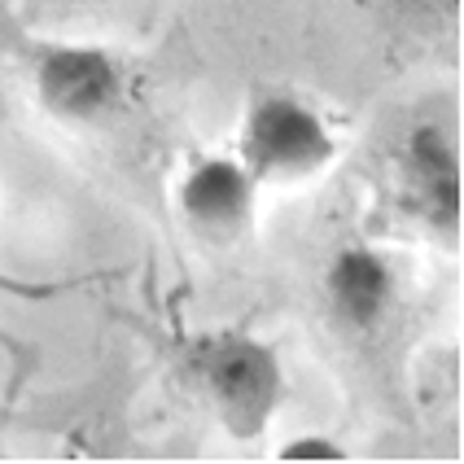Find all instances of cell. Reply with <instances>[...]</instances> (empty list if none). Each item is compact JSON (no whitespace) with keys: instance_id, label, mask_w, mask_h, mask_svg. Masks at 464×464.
<instances>
[{"instance_id":"obj_1","label":"cell","mask_w":464,"mask_h":464,"mask_svg":"<svg viewBox=\"0 0 464 464\" xmlns=\"http://www.w3.org/2000/svg\"><path fill=\"white\" fill-rule=\"evenodd\" d=\"M188 399L237 442H258L285 403L281 351L246 329L188 334L171 355Z\"/></svg>"},{"instance_id":"obj_2","label":"cell","mask_w":464,"mask_h":464,"mask_svg":"<svg viewBox=\"0 0 464 464\" xmlns=\"http://www.w3.org/2000/svg\"><path fill=\"white\" fill-rule=\"evenodd\" d=\"M386 207L394 210L399 228L434 250L456 255L464 228V171L460 136L439 114H416L408 128L386 145L382 162Z\"/></svg>"},{"instance_id":"obj_3","label":"cell","mask_w":464,"mask_h":464,"mask_svg":"<svg viewBox=\"0 0 464 464\" xmlns=\"http://www.w3.org/2000/svg\"><path fill=\"white\" fill-rule=\"evenodd\" d=\"M232 154L267 193L320 180L342 154V140L324 119V110L298 88L255 83L237 119Z\"/></svg>"},{"instance_id":"obj_4","label":"cell","mask_w":464,"mask_h":464,"mask_svg":"<svg viewBox=\"0 0 464 464\" xmlns=\"http://www.w3.org/2000/svg\"><path fill=\"white\" fill-rule=\"evenodd\" d=\"M14 57L35 110L57 128L97 131L123 114L131 97V66L123 53L88 40L18 35Z\"/></svg>"},{"instance_id":"obj_5","label":"cell","mask_w":464,"mask_h":464,"mask_svg":"<svg viewBox=\"0 0 464 464\" xmlns=\"http://www.w3.org/2000/svg\"><path fill=\"white\" fill-rule=\"evenodd\" d=\"M320 298H324V315L337 329V337L372 346L377 337H386V329L403 307L399 263L368 237H351V241L334 246V255L324 263Z\"/></svg>"},{"instance_id":"obj_6","label":"cell","mask_w":464,"mask_h":464,"mask_svg":"<svg viewBox=\"0 0 464 464\" xmlns=\"http://www.w3.org/2000/svg\"><path fill=\"white\" fill-rule=\"evenodd\" d=\"M263 188L237 154H198L171 184V207L184 232L207 250H237L255 237Z\"/></svg>"},{"instance_id":"obj_7","label":"cell","mask_w":464,"mask_h":464,"mask_svg":"<svg viewBox=\"0 0 464 464\" xmlns=\"http://www.w3.org/2000/svg\"><path fill=\"white\" fill-rule=\"evenodd\" d=\"M368 9L386 23L390 35H412V49H442L460 26V0H368Z\"/></svg>"},{"instance_id":"obj_8","label":"cell","mask_w":464,"mask_h":464,"mask_svg":"<svg viewBox=\"0 0 464 464\" xmlns=\"http://www.w3.org/2000/svg\"><path fill=\"white\" fill-rule=\"evenodd\" d=\"M276 460H346V451L324 434H298V439L281 442Z\"/></svg>"},{"instance_id":"obj_9","label":"cell","mask_w":464,"mask_h":464,"mask_svg":"<svg viewBox=\"0 0 464 464\" xmlns=\"http://www.w3.org/2000/svg\"><path fill=\"white\" fill-rule=\"evenodd\" d=\"M66 289H75V285L71 281H18V276H9V272L0 267V294H9V298L44 303V298H57V294H66Z\"/></svg>"}]
</instances>
